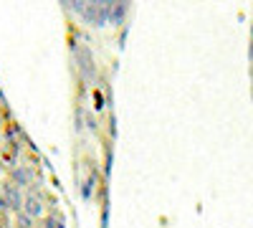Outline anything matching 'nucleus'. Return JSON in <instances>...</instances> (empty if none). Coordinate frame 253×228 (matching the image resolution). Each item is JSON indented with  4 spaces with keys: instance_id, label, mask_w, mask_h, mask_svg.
Instances as JSON below:
<instances>
[{
    "instance_id": "nucleus-1",
    "label": "nucleus",
    "mask_w": 253,
    "mask_h": 228,
    "mask_svg": "<svg viewBox=\"0 0 253 228\" xmlns=\"http://www.w3.org/2000/svg\"><path fill=\"white\" fill-rule=\"evenodd\" d=\"M23 211L28 218H38V216H43V198H41L38 193H28L23 198Z\"/></svg>"
},
{
    "instance_id": "nucleus-2",
    "label": "nucleus",
    "mask_w": 253,
    "mask_h": 228,
    "mask_svg": "<svg viewBox=\"0 0 253 228\" xmlns=\"http://www.w3.org/2000/svg\"><path fill=\"white\" fill-rule=\"evenodd\" d=\"M3 198L8 200V205L15 211V208H20V205H23V195H20V190L15 188V185H3Z\"/></svg>"
},
{
    "instance_id": "nucleus-3",
    "label": "nucleus",
    "mask_w": 253,
    "mask_h": 228,
    "mask_svg": "<svg viewBox=\"0 0 253 228\" xmlns=\"http://www.w3.org/2000/svg\"><path fill=\"white\" fill-rule=\"evenodd\" d=\"M13 180H15V185H28L31 182V173L23 170V168H18V170H13Z\"/></svg>"
},
{
    "instance_id": "nucleus-4",
    "label": "nucleus",
    "mask_w": 253,
    "mask_h": 228,
    "mask_svg": "<svg viewBox=\"0 0 253 228\" xmlns=\"http://www.w3.org/2000/svg\"><path fill=\"white\" fill-rule=\"evenodd\" d=\"M8 208H10V205H8V200H5L3 195H0V213H5Z\"/></svg>"
}]
</instances>
